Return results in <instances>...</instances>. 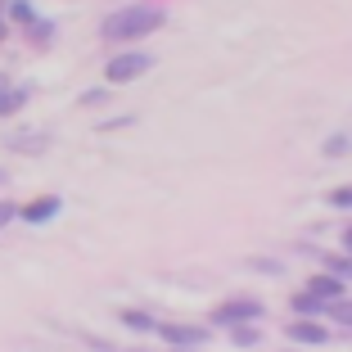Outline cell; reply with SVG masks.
I'll list each match as a JSON object with an SVG mask.
<instances>
[{"mask_svg":"<svg viewBox=\"0 0 352 352\" xmlns=\"http://www.w3.org/2000/svg\"><path fill=\"white\" fill-rule=\"evenodd\" d=\"M167 14L158 5H135V10H122V14H109L104 23V36L109 41H135V36H149V32L163 28Z\"/></svg>","mask_w":352,"mask_h":352,"instance_id":"cell-1","label":"cell"},{"mask_svg":"<svg viewBox=\"0 0 352 352\" xmlns=\"http://www.w3.org/2000/svg\"><path fill=\"white\" fill-rule=\"evenodd\" d=\"M149 63H154V54H118V59H109V82H131V77L149 73Z\"/></svg>","mask_w":352,"mask_h":352,"instance_id":"cell-2","label":"cell"},{"mask_svg":"<svg viewBox=\"0 0 352 352\" xmlns=\"http://www.w3.org/2000/svg\"><path fill=\"white\" fill-rule=\"evenodd\" d=\"M163 339H167V343H181V348H190V343H208V334L195 330V325H163Z\"/></svg>","mask_w":352,"mask_h":352,"instance_id":"cell-3","label":"cell"},{"mask_svg":"<svg viewBox=\"0 0 352 352\" xmlns=\"http://www.w3.org/2000/svg\"><path fill=\"white\" fill-rule=\"evenodd\" d=\"M258 316V302H226V307H217V321L235 325V321H253Z\"/></svg>","mask_w":352,"mask_h":352,"instance_id":"cell-4","label":"cell"},{"mask_svg":"<svg viewBox=\"0 0 352 352\" xmlns=\"http://www.w3.org/2000/svg\"><path fill=\"white\" fill-rule=\"evenodd\" d=\"M307 294H311V298H330V302H339V298H343V285H339L334 276H316V280L307 285Z\"/></svg>","mask_w":352,"mask_h":352,"instance_id":"cell-5","label":"cell"},{"mask_svg":"<svg viewBox=\"0 0 352 352\" xmlns=\"http://www.w3.org/2000/svg\"><path fill=\"white\" fill-rule=\"evenodd\" d=\"M289 339H298V343H325V330L316 321H298V325H289Z\"/></svg>","mask_w":352,"mask_h":352,"instance_id":"cell-6","label":"cell"},{"mask_svg":"<svg viewBox=\"0 0 352 352\" xmlns=\"http://www.w3.org/2000/svg\"><path fill=\"white\" fill-rule=\"evenodd\" d=\"M54 212H59V199H36V204L23 208V217H28V221H45V217H54Z\"/></svg>","mask_w":352,"mask_h":352,"instance_id":"cell-7","label":"cell"},{"mask_svg":"<svg viewBox=\"0 0 352 352\" xmlns=\"http://www.w3.org/2000/svg\"><path fill=\"white\" fill-rule=\"evenodd\" d=\"M23 100H28V91H10V95H0V113H14V109H23Z\"/></svg>","mask_w":352,"mask_h":352,"instance_id":"cell-8","label":"cell"},{"mask_svg":"<svg viewBox=\"0 0 352 352\" xmlns=\"http://www.w3.org/2000/svg\"><path fill=\"white\" fill-rule=\"evenodd\" d=\"M330 316H334V321H339V325H352V302H330Z\"/></svg>","mask_w":352,"mask_h":352,"instance_id":"cell-9","label":"cell"},{"mask_svg":"<svg viewBox=\"0 0 352 352\" xmlns=\"http://www.w3.org/2000/svg\"><path fill=\"white\" fill-rule=\"evenodd\" d=\"M330 204H334V208H352V186H339V190L330 195Z\"/></svg>","mask_w":352,"mask_h":352,"instance_id":"cell-10","label":"cell"},{"mask_svg":"<svg viewBox=\"0 0 352 352\" xmlns=\"http://www.w3.org/2000/svg\"><path fill=\"white\" fill-rule=\"evenodd\" d=\"M14 19H19V23H32V5H23V0H14Z\"/></svg>","mask_w":352,"mask_h":352,"instance_id":"cell-11","label":"cell"},{"mask_svg":"<svg viewBox=\"0 0 352 352\" xmlns=\"http://www.w3.org/2000/svg\"><path fill=\"white\" fill-rule=\"evenodd\" d=\"M294 307H298V311H321V307H316V298H311V294H298V298H294Z\"/></svg>","mask_w":352,"mask_h":352,"instance_id":"cell-12","label":"cell"},{"mask_svg":"<svg viewBox=\"0 0 352 352\" xmlns=\"http://www.w3.org/2000/svg\"><path fill=\"white\" fill-rule=\"evenodd\" d=\"M14 212H19V208H14V204H0V230H5V226H10V221H14Z\"/></svg>","mask_w":352,"mask_h":352,"instance_id":"cell-13","label":"cell"},{"mask_svg":"<svg viewBox=\"0 0 352 352\" xmlns=\"http://www.w3.org/2000/svg\"><path fill=\"white\" fill-rule=\"evenodd\" d=\"M330 271H339V276H352V258H334Z\"/></svg>","mask_w":352,"mask_h":352,"instance_id":"cell-14","label":"cell"},{"mask_svg":"<svg viewBox=\"0 0 352 352\" xmlns=\"http://www.w3.org/2000/svg\"><path fill=\"white\" fill-rule=\"evenodd\" d=\"M343 244H348V249H352V230H348V235H343Z\"/></svg>","mask_w":352,"mask_h":352,"instance_id":"cell-15","label":"cell"},{"mask_svg":"<svg viewBox=\"0 0 352 352\" xmlns=\"http://www.w3.org/2000/svg\"><path fill=\"white\" fill-rule=\"evenodd\" d=\"M0 36H5V28H0Z\"/></svg>","mask_w":352,"mask_h":352,"instance_id":"cell-16","label":"cell"},{"mask_svg":"<svg viewBox=\"0 0 352 352\" xmlns=\"http://www.w3.org/2000/svg\"><path fill=\"white\" fill-rule=\"evenodd\" d=\"M0 86H5V82H0Z\"/></svg>","mask_w":352,"mask_h":352,"instance_id":"cell-17","label":"cell"}]
</instances>
